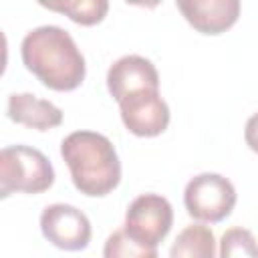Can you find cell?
I'll use <instances>...</instances> for the list:
<instances>
[{
    "label": "cell",
    "instance_id": "cell-10",
    "mask_svg": "<svg viewBox=\"0 0 258 258\" xmlns=\"http://www.w3.org/2000/svg\"><path fill=\"white\" fill-rule=\"evenodd\" d=\"M6 111L14 123L36 131H48L62 123V111L54 103L32 93H12Z\"/></svg>",
    "mask_w": 258,
    "mask_h": 258
},
{
    "label": "cell",
    "instance_id": "cell-6",
    "mask_svg": "<svg viewBox=\"0 0 258 258\" xmlns=\"http://www.w3.org/2000/svg\"><path fill=\"white\" fill-rule=\"evenodd\" d=\"M40 232L56 248L67 252L85 250L93 230L85 212L71 204H50L40 214Z\"/></svg>",
    "mask_w": 258,
    "mask_h": 258
},
{
    "label": "cell",
    "instance_id": "cell-9",
    "mask_svg": "<svg viewBox=\"0 0 258 258\" xmlns=\"http://www.w3.org/2000/svg\"><path fill=\"white\" fill-rule=\"evenodd\" d=\"M175 6L194 30L210 36L226 32L240 16L238 0H179Z\"/></svg>",
    "mask_w": 258,
    "mask_h": 258
},
{
    "label": "cell",
    "instance_id": "cell-13",
    "mask_svg": "<svg viewBox=\"0 0 258 258\" xmlns=\"http://www.w3.org/2000/svg\"><path fill=\"white\" fill-rule=\"evenodd\" d=\"M220 258H258V242L248 228L234 226L220 238Z\"/></svg>",
    "mask_w": 258,
    "mask_h": 258
},
{
    "label": "cell",
    "instance_id": "cell-2",
    "mask_svg": "<svg viewBox=\"0 0 258 258\" xmlns=\"http://www.w3.org/2000/svg\"><path fill=\"white\" fill-rule=\"evenodd\" d=\"M60 155L75 187L89 198L111 194L121 181V161L111 139L97 131H73L60 143Z\"/></svg>",
    "mask_w": 258,
    "mask_h": 258
},
{
    "label": "cell",
    "instance_id": "cell-3",
    "mask_svg": "<svg viewBox=\"0 0 258 258\" xmlns=\"http://www.w3.org/2000/svg\"><path fill=\"white\" fill-rule=\"evenodd\" d=\"M54 183L50 159L36 147L8 145L0 151V198L14 191L42 194Z\"/></svg>",
    "mask_w": 258,
    "mask_h": 258
},
{
    "label": "cell",
    "instance_id": "cell-7",
    "mask_svg": "<svg viewBox=\"0 0 258 258\" xmlns=\"http://www.w3.org/2000/svg\"><path fill=\"white\" fill-rule=\"evenodd\" d=\"M121 121L137 137H157L169 125V107L159 91H141L119 103Z\"/></svg>",
    "mask_w": 258,
    "mask_h": 258
},
{
    "label": "cell",
    "instance_id": "cell-8",
    "mask_svg": "<svg viewBox=\"0 0 258 258\" xmlns=\"http://www.w3.org/2000/svg\"><path fill=\"white\" fill-rule=\"evenodd\" d=\"M109 95L121 103L125 97L141 91H159V73L155 64L141 54H125L107 71Z\"/></svg>",
    "mask_w": 258,
    "mask_h": 258
},
{
    "label": "cell",
    "instance_id": "cell-15",
    "mask_svg": "<svg viewBox=\"0 0 258 258\" xmlns=\"http://www.w3.org/2000/svg\"><path fill=\"white\" fill-rule=\"evenodd\" d=\"M244 141L246 145L258 153V111L254 115H250V119L246 121V127H244Z\"/></svg>",
    "mask_w": 258,
    "mask_h": 258
},
{
    "label": "cell",
    "instance_id": "cell-4",
    "mask_svg": "<svg viewBox=\"0 0 258 258\" xmlns=\"http://www.w3.org/2000/svg\"><path fill=\"white\" fill-rule=\"evenodd\" d=\"M236 187L234 183L220 173H198L194 175L183 189V204L187 214L206 224H218L226 220L236 206Z\"/></svg>",
    "mask_w": 258,
    "mask_h": 258
},
{
    "label": "cell",
    "instance_id": "cell-11",
    "mask_svg": "<svg viewBox=\"0 0 258 258\" xmlns=\"http://www.w3.org/2000/svg\"><path fill=\"white\" fill-rule=\"evenodd\" d=\"M169 258H216V238L206 224L185 226L169 248Z\"/></svg>",
    "mask_w": 258,
    "mask_h": 258
},
{
    "label": "cell",
    "instance_id": "cell-1",
    "mask_svg": "<svg viewBox=\"0 0 258 258\" xmlns=\"http://www.w3.org/2000/svg\"><path fill=\"white\" fill-rule=\"evenodd\" d=\"M20 56L26 71L50 91H75L83 85L87 75L85 56L75 38L54 24L28 30L20 42Z\"/></svg>",
    "mask_w": 258,
    "mask_h": 258
},
{
    "label": "cell",
    "instance_id": "cell-5",
    "mask_svg": "<svg viewBox=\"0 0 258 258\" xmlns=\"http://www.w3.org/2000/svg\"><path fill=\"white\" fill-rule=\"evenodd\" d=\"M171 226L173 208L169 200L159 194H141L129 204L123 230L141 246L157 248V244L169 234Z\"/></svg>",
    "mask_w": 258,
    "mask_h": 258
},
{
    "label": "cell",
    "instance_id": "cell-14",
    "mask_svg": "<svg viewBox=\"0 0 258 258\" xmlns=\"http://www.w3.org/2000/svg\"><path fill=\"white\" fill-rule=\"evenodd\" d=\"M103 258H159L157 248H147L127 236L123 228L109 234L103 246Z\"/></svg>",
    "mask_w": 258,
    "mask_h": 258
},
{
    "label": "cell",
    "instance_id": "cell-12",
    "mask_svg": "<svg viewBox=\"0 0 258 258\" xmlns=\"http://www.w3.org/2000/svg\"><path fill=\"white\" fill-rule=\"evenodd\" d=\"M40 6L64 14L81 26L99 24L109 10L107 0H52V2H40Z\"/></svg>",
    "mask_w": 258,
    "mask_h": 258
}]
</instances>
